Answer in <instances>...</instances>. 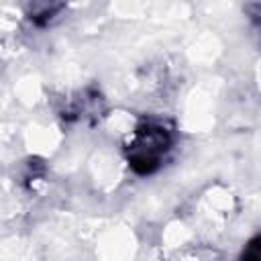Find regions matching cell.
I'll return each mask as SVG.
<instances>
[{"instance_id":"1","label":"cell","mask_w":261,"mask_h":261,"mask_svg":"<svg viewBox=\"0 0 261 261\" xmlns=\"http://www.w3.org/2000/svg\"><path fill=\"white\" fill-rule=\"evenodd\" d=\"M247 257H253V259H261V237L253 239L249 243V251H247Z\"/></svg>"}]
</instances>
